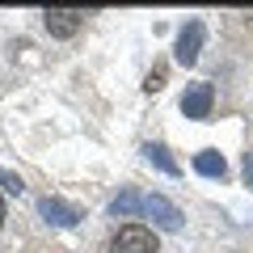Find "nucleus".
Listing matches in <instances>:
<instances>
[{
  "label": "nucleus",
  "instance_id": "nucleus-4",
  "mask_svg": "<svg viewBox=\"0 0 253 253\" xmlns=\"http://www.w3.org/2000/svg\"><path fill=\"white\" fill-rule=\"evenodd\" d=\"M203 38H207V26H203V21H186V30L177 34V46H173V55H177V63H181V68H190V63L199 59Z\"/></svg>",
  "mask_w": 253,
  "mask_h": 253
},
{
  "label": "nucleus",
  "instance_id": "nucleus-6",
  "mask_svg": "<svg viewBox=\"0 0 253 253\" xmlns=\"http://www.w3.org/2000/svg\"><path fill=\"white\" fill-rule=\"evenodd\" d=\"M42 21H46V30H51V38H72L76 30L84 26V13L81 9H46Z\"/></svg>",
  "mask_w": 253,
  "mask_h": 253
},
{
  "label": "nucleus",
  "instance_id": "nucleus-5",
  "mask_svg": "<svg viewBox=\"0 0 253 253\" xmlns=\"http://www.w3.org/2000/svg\"><path fill=\"white\" fill-rule=\"evenodd\" d=\"M211 101H215V89H211L207 81H199V84H190V89L181 93V114L186 118H207Z\"/></svg>",
  "mask_w": 253,
  "mask_h": 253
},
{
  "label": "nucleus",
  "instance_id": "nucleus-13",
  "mask_svg": "<svg viewBox=\"0 0 253 253\" xmlns=\"http://www.w3.org/2000/svg\"><path fill=\"white\" fill-rule=\"evenodd\" d=\"M0 224H4V199H0Z\"/></svg>",
  "mask_w": 253,
  "mask_h": 253
},
{
  "label": "nucleus",
  "instance_id": "nucleus-8",
  "mask_svg": "<svg viewBox=\"0 0 253 253\" xmlns=\"http://www.w3.org/2000/svg\"><path fill=\"white\" fill-rule=\"evenodd\" d=\"M144 156H148V161H152L161 173H169V177H177V173H181V169H177V161L169 156V148H165V144H148V148H144Z\"/></svg>",
  "mask_w": 253,
  "mask_h": 253
},
{
  "label": "nucleus",
  "instance_id": "nucleus-2",
  "mask_svg": "<svg viewBox=\"0 0 253 253\" xmlns=\"http://www.w3.org/2000/svg\"><path fill=\"white\" fill-rule=\"evenodd\" d=\"M38 215H42L46 224H55V228H72V224L84 219V211L76 207V203H63V199H55V194H46V199L38 203Z\"/></svg>",
  "mask_w": 253,
  "mask_h": 253
},
{
  "label": "nucleus",
  "instance_id": "nucleus-10",
  "mask_svg": "<svg viewBox=\"0 0 253 253\" xmlns=\"http://www.w3.org/2000/svg\"><path fill=\"white\" fill-rule=\"evenodd\" d=\"M144 89H148V93H161V89H165V68H152V72H148Z\"/></svg>",
  "mask_w": 253,
  "mask_h": 253
},
{
  "label": "nucleus",
  "instance_id": "nucleus-3",
  "mask_svg": "<svg viewBox=\"0 0 253 253\" xmlns=\"http://www.w3.org/2000/svg\"><path fill=\"white\" fill-rule=\"evenodd\" d=\"M144 215L152 219L161 232H177V228H181V211L173 207L165 194H148V199H144Z\"/></svg>",
  "mask_w": 253,
  "mask_h": 253
},
{
  "label": "nucleus",
  "instance_id": "nucleus-7",
  "mask_svg": "<svg viewBox=\"0 0 253 253\" xmlns=\"http://www.w3.org/2000/svg\"><path fill=\"white\" fill-rule=\"evenodd\" d=\"M194 169H199L203 177H224V173H228V161H224L219 152H211V148H207V152L194 156Z\"/></svg>",
  "mask_w": 253,
  "mask_h": 253
},
{
  "label": "nucleus",
  "instance_id": "nucleus-12",
  "mask_svg": "<svg viewBox=\"0 0 253 253\" xmlns=\"http://www.w3.org/2000/svg\"><path fill=\"white\" fill-rule=\"evenodd\" d=\"M245 186H253V152H245Z\"/></svg>",
  "mask_w": 253,
  "mask_h": 253
},
{
  "label": "nucleus",
  "instance_id": "nucleus-11",
  "mask_svg": "<svg viewBox=\"0 0 253 253\" xmlns=\"http://www.w3.org/2000/svg\"><path fill=\"white\" fill-rule=\"evenodd\" d=\"M0 186L9 190V194H21V190H26V186H21V177H17V173H4V169H0Z\"/></svg>",
  "mask_w": 253,
  "mask_h": 253
},
{
  "label": "nucleus",
  "instance_id": "nucleus-9",
  "mask_svg": "<svg viewBox=\"0 0 253 253\" xmlns=\"http://www.w3.org/2000/svg\"><path fill=\"white\" fill-rule=\"evenodd\" d=\"M135 211H144V199H139V194H131V190H126V194H118L114 203H110V215H135Z\"/></svg>",
  "mask_w": 253,
  "mask_h": 253
},
{
  "label": "nucleus",
  "instance_id": "nucleus-1",
  "mask_svg": "<svg viewBox=\"0 0 253 253\" xmlns=\"http://www.w3.org/2000/svg\"><path fill=\"white\" fill-rule=\"evenodd\" d=\"M110 253H161V245H156V232L144 224H123L114 232V241H110Z\"/></svg>",
  "mask_w": 253,
  "mask_h": 253
}]
</instances>
